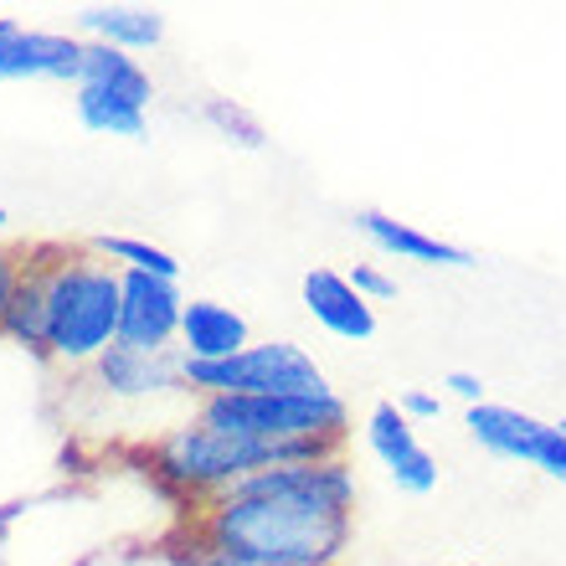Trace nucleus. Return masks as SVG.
<instances>
[{
	"label": "nucleus",
	"instance_id": "f257e3e1",
	"mask_svg": "<svg viewBox=\"0 0 566 566\" xmlns=\"http://www.w3.org/2000/svg\"><path fill=\"white\" fill-rule=\"evenodd\" d=\"M356 531V469L283 463L191 510V552L269 566H340Z\"/></svg>",
	"mask_w": 566,
	"mask_h": 566
},
{
	"label": "nucleus",
	"instance_id": "f03ea898",
	"mask_svg": "<svg viewBox=\"0 0 566 566\" xmlns=\"http://www.w3.org/2000/svg\"><path fill=\"white\" fill-rule=\"evenodd\" d=\"M46 283V360L57 371H93L119 345L124 273L93 248L42 242L31 248Z\"/></svg>",
	"mask_w": 566,
	"mask_h": 566
},
{
	"label": "nucleus",
	"instance_id": "7ed1b4c3",
	"mask_svg": "<svg viewBox=\"0 0 566 566\" xmlns=\"http://www.w3.org/2000/svg\"><path fill=\"white\" fill-rule=\"evenodd\" d=\"M186 391L201 397H310L329 391L325 366L294 340H253L232 360H180Z\"/></svg>",
	"mask_w": 566,
	"mask_h": 566
},
{
	"label": "nucleus",
	"instance_id": "20e7f679",
	"mask_svg": "<svg viewBox=\"0 0 566 566\" xmlns=\"http://www.w3.org/2000/svg\"><path fill=\"white\" fill-rule=\"evenodd\" d=\"M191 412L211 428L248 432L263 443H298V438L345 443L350 432V407L335 387L310 391V397H201Z\"/></svg>",
	"mask_w": 566,
	"mask_h": 566
},
{
	"label": "nucleus",
	"instance_id": "39448f33",
	"mask_svg": "<svg viewBox=\"0 0 566 566\" xmlns=\"http://www.w3.org/2000/svg\"><path fill=\"white\" fill-rule=\"evenodd\" d=\"M149 98H155V83H149L145 62L119 52V46L88 42L83 77H77V88H73V114L83 129L108 135V139H145Z\"/></svg>",
	"mask_w": 566,
	"mask_h": 566
},
{
	"label": "nucleus",
	"instance_id": "423d86ee",
	"mask_svg": "<svg viewBox=\"0 0 566 566\" xmlns=\"http://www.w3.org/2000/svg\"><path fill=\"white\" fill-rule=\"evenodd\" d=\"M77 387L88 391V402L104 407V412H160V407H170L176 418H191L196 407V397L186 391V371H180L176 350L139 356V350L114 345L93 371H83Z\"/></svg>",
	"mask_w": 566,
	"mask_h": 566
},
{
	"label": "nucleus",
	"instance_id": "0eeeda50",
	"mask_svg": "<svg viewBox=\"0 0 566 566\" xmlns=\"http://www.w3.org/2000/svg\"><path fill=\"white\" fill-rule=\"evenodd\" d=\"M463 428L494 459L525 463V469H541V474H552L566 484V438L556 422H541L505 402H479L463 412Z\"/></svg>",
	"mask_w": 566,
	"mask_h": 566
},
{
	"label": "nucleus",
	"instance_id": "6e6552de",
	"mask_svg": "<svg viewBox=\"0 0 566 566\" xmlns=\"http://www.w3.org/2000/svg\"><path fill=\"white\" fill-rule=\"evenodd\" d=\"M88 42L73 31H42L0 15V83H67L77 88Z\"/></svg>",
	"mask_w": 566,
	"mask_h": 566
},
{
	"label": "nucleus",
	"instance_id": "1a4fd4ad",
	"mask_svg": "<svg viewBox=\"0 0 566 566\" xmlns=\"http://www.w3.org/2000/svg\"><path fill=\"white\" fill-rule=\"evenodd\" d=\"M180 283L149 279V273H124V298H119V345L139 350V356H165L180 340Z\"/></svg>",
	"mask_w": 566,
	"mask_h": 566
},
{
	"label": "nucleus",
	"instance_id": "9d476101",
	"mask_svg": "<svg viewBox=\"0 0 566 566\" xmlns=\"http://www.w3.org/2000/svg\"><path fill=\"white\" fill-rule=\"evenodd\" d=\"M366 448L376 453V463L391 474V484L402 494H432L438 490V459L418 443V428L402 418L397 402H376L366 418Z\"/></svg>",
	"mask_w": 566,
	"mask_h": 566
},
{
	"label": "nucleus",
	"instance_id": "9b49d317",
	"mask_svg": "<svg viewBox=\"0 0 566 566\" xmlns=\"http://www.w3.org/2000/svg\"><path fill=\"white\" fill-rule=\"evenodd\" d=\"M356 232L371 242L376 253L397 258V263H422V269H474L479 258L463 248V242H448L438 232H422L418 222H397L387 211H356Z\"/></svg>",
	"mask_w": 566,
	"mask_h": 566
},
{
	"label": "nucleus",
	"instance_id": "f8f14e48",
	"mask_svg": "<svg viewBox=\"0 0 566 566\" xmlns=\"http://www.w3.org/2000/svg\"><path fill=\"white\" fill-rule=\"evenodd\" d=\"M73 36L119 46V52L139 57V52H155L165 42V11L160 6H139V0H93V6L73 11Z\"/></svg>",
	"mask_w": 566,
	"mask_h": 566
},
{
	"label": "nucleus",
	"instance_id": "ddd939ff",
	"mask_svg": "<svg viewBox=\"0 0 566 566\" xmlns=\"http://www.w3.org/2000/svg\"><path fill=\"white\" fill-rule=\"evenodd\" d=\"M298 298H304L314 325L325 329V335H335V340L360 345L376 335V304H366L356 294V283L345 279L340 269H310L304 283H298Z\"/></svg>",
	"mask_w": 566,
	"mask_h": 566
},
{
	"label": "nucleus",
	"instance_id": "4468645a",
	"mask_svg": "<svg viewBox=\"0 0 566 566\" xmlns=\"http://www.w3.org/2000/svg\"><path fill=\"white\" fill-rule=\"evenodd\" d=\"M248 345H253V329L232 304H222V298H186L180 340H176L180 360H232Z\"/></svg>",
	"mask_w": 566,
	"mask_h": 566
},
{
	"label": "nucleus",
	"instance_id": "2eb2a0df",
	"mask_svg": "<svg viewBox=\"0 0 566 566\" xmlns=\"http://www.w3.org/2000/svg\"><path fill=\"white\" fill-rule=\"evenodd\" d=\"M0 340L27 350V356L46 360V283H42V269L27 248V273L15 283L11 294V310H6V325H0Z\"/></svg>",
	"mask_w": 566,
	"mask_h": 566
},
{
	"label": "nucleus",
	"instance_id": "dca6fc26",
	"mask_svg": "<svg viewBox=\"0 0 566 566\" xmlns=\"http://www.w3.org/2000/svg\"><path fill=\"white\" fill-rule=\"evenodd\" d=\"M93 253L108 258L119 273H149V279H180V263L176 253H165L155 242L145 238H124V232H108V238H93Z\"/></svg>",
	"mask_w": 566,
	"mask_h": 566
},
{
	"label": "nucleus",
	"instance_id": "f3484780",
	"mask_svg": "<svg viewBox=\"0 0 566 566\" xmlns=\"http://www.w3.org/2000/svg\"><path fill=\"white\" fill-rule=\"evenodd\" d=\"M201 119L238 149H263L269 145V129H263L258 114H248L238 98H207V104H201Z\"/></svg>",
	"mask_w": 566,
	"mask_h": 566
},
{
	"label": "nucleus",
	"instance_id": "a211bd4d",
	"mask_svg": "<svg viewBox=\"0 0 566 566\" xmlns=\"http://www.w3.org/2000/svg\"><path fill=\"white\" fill-rule=\"evenodd\" d=\"M345 279L356 283V294L366 298V304H387V298H397V279H391L387 269H376V263H356Z\"/></svg>",
	"mask_w": 566,
	"mask_h": 566
},
{
	"label": "nucleus",
	"instance_id": "6ab92c4d",
	"mask_svg": "<svg viewBox=\"0 0 566 566\" xmlns=\"http://www.w3.org/2000/svg\"><path fill=\"white\" fill-rule=\"evenodd\" d=\"M27 273V248H11V242H0V325H6V310H11V294L15 283Z\"/></svg>",
	"mask_w": 566,
	"mask_h": 566
},
{
	"label": "nucleus",
	"instance_id": "aec40b11",
	"mask_svg": "<svg viewBox=\"0 0 566 566\" xmlns=\"http://www.w3.org/2000/svg\"><path fill=\"white\" fill-rule=\"evenodd\" d=\"M397 407H402V418L407 422H438L443 418V397L428 387H407L402 397H397Z\"/></svg>",
	"mask_w": 566,
	"mask_h": 566
},
{
	"label": "nucleus",
	"instance_id": "412c9836",
	"mask_svg": "<svg viewBox=\"0 0 566 566\" xmlns=\"http://www.w3.org/2000/svg\"><path fill=\"white\" fill-rule=\"evenodd\" d=\"M443 387H448V397H459L463 407L490 402V397H484V376H479V371H463V366H453V371L443 376Z\"/></svg>",
	"mask_w": 566,
	"mask_h": 566
},
{
	"label": "nucleus",
	"instance_id": "4be33fe9",
	"mask_svg": "<svg viewBox=\"0 0 566 566\" xmlns=\"http://www.w3.org/2000/svg\"><path fill=\"white\" fill-rule=\"evenodd\" d=\"M191 566H269V562H242V556H222V552H191Z\"/></svg>",
	"mask_w": 566,
	"mask_h": 566
},
{
	"label": "nucleus",
	"instance_id": "5701e85b",
	"mask_svg": "<svg viewBox=\"0 0 566 566\" xmlns=\"http://www.w3.org/2000/svg\"><path fill=\"white\" fill-rule=\"evenodd\" d=\"M6 227H11V211H6V207H0V232H6Z\"/></svg>",
	"mask_w": 566,
	"mask_h": 566
},
{
	"label": "nucleus",
	"instance_id": "b1692460",
	"mask_svg": "<svg viewBox=\"0 0 566 566\" xmlns=\"http://www.w3.org/2000/svg\"><path fill=\"white\" fill-rule=\"evenodd\" d=\"M556 428H562V438H566V418H562V422H556Z\"/></svg>",
	"mask_w": 566,
	"mask_h": 566
},
{
	"label": "nucleus",
	"instance_id": "393cba45",
	"mask_svg": "<svg viewBox=\"0 0 566 566\" xmlns=\"http://www.w3.org/2000/svg\"><path fill=\"white\" fill-rule=\"evenodd\" d=\"M463 566H484V562H463Z\"/></svg>",
	"mask_w": 566,
	"mask_h": 566
}]
</instances>
